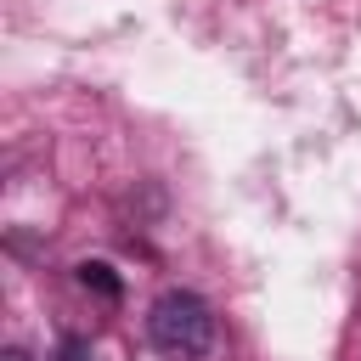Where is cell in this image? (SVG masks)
<instances>
[{"mask_svg": "<svg viewBox=\"0 0 361 361\" xmlns=\"http://www.w3.org/2000/svg\"><path fill=\"white\" fill-rule=\"evenodd\" d=\"M147 333H152V344H158L164 355H180V361H186V355H203V350L214 344V316H209V305H203L197 293L169 288V293L152 299Z\"/></svg>", "mask_w": 361, "mask_h": 361, "instance_id": "obj_1", "label": "cell"}, {"mask_svg": "<svg viewBox=\"0 0 361 361\" xmlns=\"http://www.w3.org/2000/svg\"><path fill=\"white\" fill-rule=\"evenodd\" d=\"M79 282L96 288V293H107V299H118V276H113L107 265H79Z\"/></svg>", "mask_w": 361, "mask_h": 361, "instance_id": "obj_2", "label": "cell"}, {"mask_svg": "<svg viewBox=\"0 0 361 361\" xmlns=\"http://www.w3.org/2000/svg\"><path fill=\"white\" fill-rule=\"evenodd\" d=\"M62 361H85V344H79V338H68V344H62Z\"/></svg>", "mask_w": 361, "mask_h": 361, "instance_id": "obj_3", "label": "cell"}, {"mask_svg": "<svg viewBox=\"0 0 361 361\" xmlns=\"http://www.w3.org/2000/svg\"><path fill=\"white\" fill-rule=\"evenodd\" d=\"M0 361H28V355L23 350H0Z\"/></svg>", "mask_w": 361, "mask_h": 361, "instance_id": "obj_4", "label": "cell"}]
</instances>
